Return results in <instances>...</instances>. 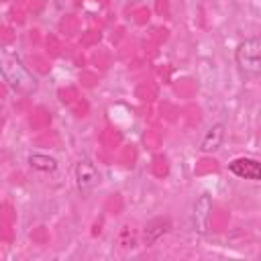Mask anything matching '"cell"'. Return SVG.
Instances as JSON below:
<instances>
[{
  "instance_id": "6da1fadb",
  "label": "cell",
  "mask_w": 261,
  "mask_h": 261,
  "mask_svg": "<svg viewBox=\"0 0 261 261\" xmlns=\"http://www.w3.org/2000/svg\"><path fill=\"white\" fill-rule=\"evenodd\" d=\"M0 75L4 82L22 96H31L37 90V77L22 63L20 55L10 47H0Z\"/></svg>"
},
{
  "instance_id": "7a4b0ae2",
  "label": "cell",
  "mask_w": 261,
  "mask_h": 261,
  "mask_svg": "<svg viewBox=\"0 0 261 261\" xmlns=\"http://www.w3.org/2000/svg\"><path fill=\"white\" fill-rule=\"evenodd\" d=\"M234 61L239 69L251 77L259 75L261 71V41L257 37H247L243 43H239L234 51Z\"/></svg>"
},
{
  "instance_id": "3957f363",
  "label": "cell",
  "mask_w": 261,
  "mask_h": 261,
  "mask_svg": "<svg viewBox=\"0 0 261 261\" xmlns=\"http://www.w3.org/2000/svg\"><path fill=\"white\" fill-rule=\"evenodd\" d=\"M73 175H75V184H77L80 190H90L100 181V173H98L96 165L90 163L88 159H82V161L75 163Z\"/></svg>"
},
{
  "instance_id": "277c9868",
  "label": "cell",
  "mask_w": 261,
  "mask_h": 261,
  "mask_svg": "<svg viewBox=\"0 0 261 261\" xmlns=\"http://www.w3.org/2000/svg\"><path fill=\"white\" fill-rule=\"evenodd\" d=\"M228 169L237 177H243V179H251V181H259L261 179L259 161L257 159H251V157H239V159L230 161L228 163Z\"/></svg>"
},
{
  "instance_id": "5b68a950",
  "label": "cell",
  "mask_w": 261,
  "mask_h": 261,
  "mask_svg": "<svg viewBox=\"0 0 261 261\" xmlns=\"http://www.w3.org/2000/svg\"><path fill=\"white\" fill-rule=\"evenodd\" d=\"M210 212H212V200L208 194H202L194 204V226L198 232H206Z\"/></svg>"
},
{
  "instance_id": "8992f818",
  "label": "cell",
  "mask_w": 261,
  "mask_h": 261,
  "mask_svg": "<svg viewBox=\"0 0 261 261\" xmlns=\"http://www.w3.org/2000/svg\"><path fill=\"white\" fill-rule=\"evenodd\" d=\"M222 141H224V124L222 122H216V124H212L204 133V137L200 141V151L202 153H214L222 145Z\"/></svg>"
},
{
  "instance_id": "52a82bcc",
  "label": "cell",
  "mask_w": 261,
  "mask_h": 261,
  "mask_svg": "<svg viewBox=\"0 0 261 261\" xmlns=\"http://www.w3.org/2000/svg\"><path fill=\"white\" fill-rule=\"evenodd\" d=\"M167 230H169V218H153V220H149L147 226H145V232H143L145 243H147V245L155 243V241H157L161 234H165Z\"/></svg>"
},
{
  "instance_id": "ba28073f",
  "label": "cell",
  "mask_w": 261,
  "mask_h": 261,
  "mask_svg": "<svg viewBox=\"0 0 261 261\" xmlns=\"http://www.w3.org/2000/svg\"><path fill=\"white\" fill-rule=\"evenodd\" d=\"M29 165L37 171H43V173H53L57 169V161L49 155H43V153H33L29 155Z\"/></svg>"
}]
</instances>
